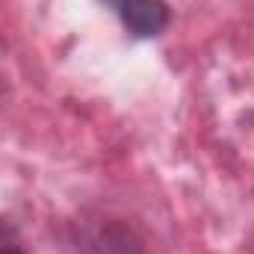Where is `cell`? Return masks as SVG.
Masks as SVG:
<instances>
[{"label":"cell","instance_id":"cell-3","mask_svg":"<svg viewBox=\"0 0 254 254\" xmlns=\"http://www.w3.org/2000/svg\"><path fill=\"white\" fill-rule=\"evenodd\" d=\"M0 254H27V252L18 249V246H0Z\"/></svg>","mask_w":254,"mask_h":254},{"label":"cell","instance_id":"cell-1","mask_svg":"<svg viewBox=\"0 0 254 254\" xmlns=\"http://www.w3.org/2000/svg\"><path fill=\"white\" fill-rule=\"evenodd\" d=\"M77 254H145V240L139 231L116 216H101L95 222H83L74 237Z\"/></svg>","mask_w":254,"mask_h":254},{"label":"cell","instance_id":"cell-5","mask_svg":"<svg viewBox=\"0 0 254 254\" xmlns=\"http://www.w3.org/2000/svg\"><path fill=\"white\" fill-rule=\"evenodd\" d=\"M3 92H6V89H3V83H0V98H3Z\"/></svg>","mask_w":254,"mask_h":254},{"label":"cell","instance_id":"cell-4","mask_svg":"<svg viewBox=\"0 0 254 254\" xmlns=\"http://www.w3.org/2000/svg\"><path fill=\"white\" fill-rule=\"evenodd\" d=\"M246 122H249V125H254V113H249V116H246Z\"/></svg>","mask_w":254,"mask_h":254},{"label":"cell","instance_id":"cell-2","mask_svg":"<svg viewBox=\"0 0 254 254\" xmlns=\"http://www.w3.org/2000/svg\"><path fill=\"white\" fill-rule=\"evenodd\" d=\"M125 27L130 39H157L172 24V6L166 0H101Z\"/></svg>","mask_w":254,"mask_h":254}]
</instances>
